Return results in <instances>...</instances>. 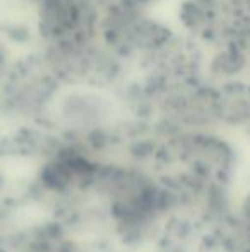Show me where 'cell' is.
Returning a JSON list of instances; mask_svg holds the SVG:
<instances>
[{
	"instance_id": "6da1fadb",
	"label": "cell",
	"mask_w": 250,
	"mask_h": 252,
	"mask_svg": "<svg viewBox=\"0 0 250 252\" xmlns=\"http://www.w3.org/2000/svg\"><path fill=\"white\" fill-rule=\"evenodd\" d=\"M34 2H38V3H41V2H43V0H34Z\"/></svg>"
}]
</instances>
